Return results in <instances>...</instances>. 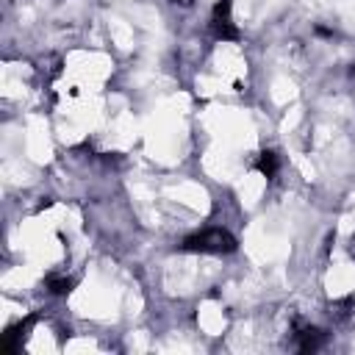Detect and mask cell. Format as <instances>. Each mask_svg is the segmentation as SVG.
Masks as SVG:
<instances>
[{
    "mask_svg": "<svg viewBox=\"0 0 355 355\" xmlns=\"http://www.w3.org/2000/svg\"><path fill=\"white\" fill-rule=\"evenodd\" d=\"M175 3H178V0H175ZM180 3H183V6H189V3H191V0H180Z\"/></svg>",
    "mask_w": 355,
    "mask_h": 355,
    "instance_id": "obj_6",
    "label": "cell"
},
{
    "mask_svg": "<svg viewBox=\"0 0 355 355\" xmlns=\"http://www.w3.org/2000/svg\"><path fill=\"white\" fill-rule=\"evenodd\" d=\"M297 349L300 352H313V349H319L322 347V341H324V333L319 330V327H297Z\"/></svg>",
    "mask_w": 355,
    "mask_h": 355,
    "instance_id": "obj_3",
    "label": "cell"
},
{
    "mask_svg": "<svg viewBox=\"0 0 355 355\" xmlns=\"http://www.w3.org/2000/svg\"><path fill=\"white\" fill-rule=\"evenodd\" d=\"M47 288L53 294H67L72 288V280H67V277H47Z\"/></svg>",
    "mask_w": 355,
    "mask_h": 355,
    "instance_id": "obj_5",
    "label": "cell"
},
{
    "mask_svg": "<svg viewBox=\"0 0 355 355\" xmlns=\"http://www.w3.org/2000/svg\"><path fill=\"white\" fill-rule=\"evenodd\" d=\"M255 166H258V172H261V175H266V178H275V172H277L280 161H277V155H275L272 150H266V153H261V155H258Z\"/></svg>",
    "mask_w": 355,
    "mask_h": 355,
    "instance_id": "obj_4",
    "label": "cell"
},
{
    "mask_svg": "<svg viewBox=\"0 0 355 355\" xmlns=\"http://www.w3.org/2000/svg\"><path fill=\"white\" fill-rule=\"evenodd\" d=\"M211 33L214 39H222V42H239V28L230 17V0H216L214 11H211Z\"/></svg>",
    "mask_w": 355,
    "mask_h": 355,
    "instance_id": "obj_2",
    "label": "cell"
},
{
    "mask_svg": "<svg viewBox=\"0 0 355 355\" xmlns=\"http://www.w3.org/2000/svg\"><path fill=\"white\" fill-rule=\"evenodd\" d=\"M183 252H202V255H225L236 250V239L222 227H208L200 233H191L180 241Z\"/></svg>",
    "mask_w": 355,
    "mask_h": 355,
    "instance_id": "obj_1",
    "label": "cell"
}]
</instances>
